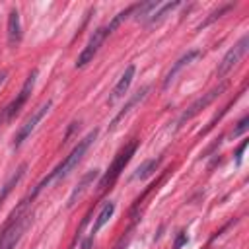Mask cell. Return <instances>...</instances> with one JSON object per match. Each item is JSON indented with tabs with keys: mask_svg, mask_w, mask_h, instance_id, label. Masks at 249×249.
Instances as JSON below:
<instances>
[{
	"mask_svg": "<svg viewBox=\"0 0 249 249\" xmlns=\"http://www.w3.org/2000/svg\"><path fill=\"white\" fill-rule=\"evenodd\" d=\"M21 39V23H19V12L12 10L8 16V43L14 47Z\"/></svg>",
	"mask_w": 249,
	"mask_h": 249,
	"instance_id": "13",
	"label": "cell"
},
{
	"mask_svg": "<svg viewBox=\"0 0 249 249\" xmlns=\"http://www.w3.org/2000/svg\"><path fill=\"white\" fill-rule=\"evenodd\" d=\"M249 146V140H243L241 144H239V148L235 150V165L239 167L241 165V160H243V152H245V148Z\"/></svg>",
	"mask_w": 249,
	"mask_h": 249,
	"instance_id": "22",
	"label": "cell"
},
{
	"mask_svg": "<svg viewBox=\"0 0 249 249\" xmlns=\"http://www.w3.org/2000/svg\"><path fill=\"white\" fill-rule=\"evenodd\" d=\"M134 72H136V66H134V64H128V66L124 68L121 80L117 82V86L113 88V91H111V95H109V103L121 99V97L126 93V89L130 88V82H132V78H134Z\"/></svg>",
	"mask_w": 249,
	"mask_h": 249,
	"instance_id": "11",
	"label": "cell"
},
{
	"mask_svg": "<svg viewBox=\"0 0 249 249\" xmlns=\"http://www.w3.org/2000/svg\"><path fill=\"white\" fill-rule=\"evenodd\" d=\"M249 128V117H243L239 123H237V126L233 128V132H231V136H241L245 130Z\"/></svg>",
	"mask_w": 249,
	"mask_h": 249,
	"instance_id": "21",
	"label": "cell"
},
{
	"mask_svg": "<svg viewBox=\"0 0 249 249\" xmlns=\"http://www.w3.org/2000/svg\"><path fill=\"white\" fill-rule=\"evenodd\" d=\"M91 241H93V235H91L89 239H86V241H84V245H82V249H89V245H91Z\"/></svg>",
	"mask_w": 249,
	"mask_h": 249,
	"instance_id": "24",
	"label": "cell"
},
{
	"mask_svg": "<svg viewBox=\"0 0 249 249\" xmlns=\"http://www.w3.org/2000/svg\"><path fill=\"white\" fill-rule=\"evenodd\" d=\"M95 136H97V128H93L86 138H82V140L76 144V148L66 156V160H64L62 163H58V165H56V167H54V169H53V171H51V173H49V175H47V177L33 189V193L29 195V198H35V196H37L45 187H49L51 183H54V181H58V179H64V177H66V175L80 163V160L84 158V154L88 152V148H89V144L95 140Z\"/></svg>",
	"mask_w": 249,
	"mask_h": 249,
	"instance_id": "1",
	"label": "cell"
},
{
	"mask_svg": "<svg viewBox=\"0 0 249 249\" xmlns=\"http://www.w3.org/2000/svg\"><path fill=\"white\" fill-rule=\"evenodd\" d=\"M134 152H136V140H132L130 144H126V146L115 156L113 163L109 165V169L105 171V175H103L101 181H99V191L109 189V187L117 181V177L121 175V171H124V167H126V163L130 161V158L134 156Z\"/></svg>",
	"mask_w": 249,
	"mask_h": 249,
	"instance_id": "3",
	"label": "cell"
},
{
	"mask_svg": "<svg viewBox=\"0 0 249 249\" xmlns=\"http://www.w3.org/2000/svg\"><path fill=\"white\" fill-rule=\"evenodd\" d=\"M160 163H161V158H154V160H146V161H142V163L136 167L132 179H148V177L160 167Z\"/></svg>",
	"mask_w": 249,
	"mask_h": 249,
	"instance_id": "17",
	"label": "cell"
},
{
	"mask_svg": "<svg viewBox=\"0 0 249 249\" xmlns=\"http://www.w3.org/2000/svg\"><path fill=\"white\" fill-rule=\"evenodd\" d=\"M134 8H136V4H134V6H128V8H124L123 12H119V14H117V16H115V18L111 19V23H109V25L105 27L107 35H109V33H113V31H115V29H117V27H119V25H121V23H123V21L126 19V18H128V16H132Z\"/></svg>",
	"mask_w": 249,
	"mask_h": 249,
	"instance_id": "19",
	"label": "cell"
},
{
	"mask_svg": "<svg viewBox=\"0 0 249 249\" xmlns=\"http://www.w3.org/2000/svg\"><path fill=\"white\" fill-rule=\"evenodd\" d=\"M51 105H53V101L51 99H47V101H43L27 119H25V123L19 126V130L16 132V138H14V148H19L23 142H25V138L35 130V126H37V123L49 113V109H51Z\"/></svg>",
	"mask_w": 249,
	"mask_h": 249,
	"instance_id": "6",
	"label": "cell"
},
{
	"mask_svg": "<svg viewBox=\"0 0 249 249\" xmlns=\"http://www.w3.org/2000/svg\"><path fill=\"white\" fill-rule=\"evenodd\" d=\"M97 175H99V169H91V171H88V173H84V177L80 179V183L72 189V193H70V196H68V202H66V206L68 208H72L82 196H84V193L89 189V185L97 179Z\"/></svg>",
	"mask_w": 249,
	"mask_h": 249,
	"instance_id": "9",
	"label": "cell"
},
{
	"mask_svg": "<svg viewBox=\"0 0 249 249\" xmlns=\"http://www.w3.org/2000/svg\"><path fill=\"white\" fill-rule=\"evenodd\" d=\"M231 8H233V4H226V6H222V8H218L216 12H212V14H210V18H208V19H204V21H202V23L198 25V29H202V27H206V25H210L212 21H216V19H218V18H220L222 14H226V12H228V10H231Z\"/></svg>",
	"mask_w": 249,
	"mask_h": 249,
	"instance_id": "20",
	"label": "cell"
},
{
	"mask_svg": "<svg viewBox=\"0 0 249 249\" xmlns=\"http://www.w3.org/2000/svg\"><path fill=\"white\" fill-rule=\"evenodd\" d=\"M6 76H8V72H0V88H2V84L6 82Z\"/></svg>",
	"mask_w": 249,
	"mask_h": 249,
	"instance_id": "25",
	"label": "cell"
},
{
	"mask_svg": "<svg viewBox=\"0 0 249 249\" xmlns=\"http://www.w3.org/2000/svg\"><path fill=\"white\" fill-rule=\"evenodd\" d=\"M198 54H200V51H196V49L187 51V53H185V54H183V56H181V58H179V60H177V62L171 66V70L167 72V76H165V80H163V89H167V88L173 84L175 76H177V74H179V72H181L185 66H189V64H191V62H193V60H195Z\"/></svg>",
	"mask_w": 249,
	"mask_h": 249,
	"instance_id": "10",
	"label": "cell"
},
{
	"mask_svg": "<svg viewBox=\"0 0 249 249\" xmlns=\"http://www.w3.org/2000/svg\"><path fill=\"white\" fill-rule=\"evenodd\" d=\"M37 74H39L37 70H31V72H29V76L25 78V82H23V86H21L19 93L16 95V99H14L10 105H6V107L2 109V113H0V123H2V121H10V119H14V117L21 111V107L27 103V99H29V95H31V91H33V88H35Z\"/></svg>",
	"mask_w": 249,
	"mask_h": 249,
	"instance_id": "4",
	"label": "cell"
},
{
	"mask_svg": "<svg viewBox=\"0 0 249 249\" xmlns=\"http://www.w3.org/2000/svg\"><path fill=\"white\" fill-rule=\"evenodd\" d=\"M160 6H161V2H158V0L142 2V4H136V8H134L132 14H134L136 21H148V19L152 18V12H156Z\"/></svg>",
	"mask_w": 249,
	"mask_h": 249,
	"instance_id": "15",
	"label": "cell"
},
{
	"mask_svg": "<svg viewBox=\"0 0 249 249\" xmlns=\"http://www.w3.org/2000/svg\"><path fill=\"white\" fill-rule=\"evenodd\" d=\"M113 212H115V202L113 200H109V202H105L103 204V208L99 210V214H97V218H95V222H93V228H91V233H97L109 220H111V216H113Z\"/></svg>",
	"mask_w": 249,
	"mask_h": 249,
	"instance_id": "16",
	"label": "cell"
},
{
	"mask_svg": "<svg viewBox=\"0 0 249 249\" xmlns=\"http://www.w3.org/2000/svg\"><path fill=\"white\" fill-rule=\"evenodd\" d=\"M25 171H27V163H21V165H19V167H18V169H16V171L10 175V179L4 183V187H2V191H0V204L6 200V196L12 193V189H14V187H16V185H18V183L23 179Z\"/></svg>",
	"mask_w": 249,
	"mask_h": 249,
	"instance_id": "14",
	"label": "cell"
},
{
	"mask_svg": "<svg viewBox=\"0 0 249 249\" xmlns=\"http://www.w3.org/2000/svg\"><path fill=\"white\" fill-rule=\"evenodd\" d=\"M226 88H228V84L224 82V84H220L218 88H214V89H210V91H206V93H202L198 99H195L191 105H189V109L187 111H183V115L179 117V124H183L185 121H189V119H193L195 115H198L204 107H208L220 93H224L226 91Z\"/></svg>",
	"mask_w": 249,
	"mask_h": 249,
	"instance_id": "7",
	"label": "cell"
},
{
	"mask_svg": "<svg viewBox=\"0 0 249 249\" xmlns=\"http://www.w3.org/2000/svg\"><path fill=\"white\" fill-rule=\"evenodd\" d=\"M148 91H150V86H144L142 89H138V91H136V93H134V95L124 103V107H123V109L113 117V121H111V124H109V128H115V126L119 124V121H121V119H124V117L132 111V107H134V105H138V103L148 95Z\"/></svg>",
	"mask_w": 249,
	"mask_h": 249,
	"instance_id": "12",
	"label": "cell"
},
{
	"mask_svg": "<svg viewBox=\"0 0 249 249\" xmlns=\"http://www.w3.org/2000/svg\"><path fill=\"white\" fill-rule=\"evenodd\" d=\"M27 206V200H21L19 208L14 210V214L10 216L8 224L4 226L2 233H0V249H14L18 245V241L21 239V235L25 233L29 222H31V216L29 214H23V208Z\"/></svg>",
	"mask_w": 249,
	"mask_h": 249,
	"instance_id": "2",
	"label": "cell"
},
{
	"mask_svg": "<svg viewBox=\"0 0 249 249\" xmlns=\"http://www.w3.org/2000/svg\"><path fill=\"white\" fill-rule=\"evenodd\" d=\"M247 49H249V35H243V37L224 54V58L220 60V64H218V68H216V76H218V78H224V76L245 56Z\"/></svg>",
	"mask_w": 249,
	"mask_h": 249,
	"instance_id": "5",
	"label": "cell"
},
{
	"mask_svg": "<svg viewBox=\"0 0 249 249\" xmlns=\"http://www.w3.org/2000/svg\"><path fill=\"white\" fill-rule=\"evenodd\" d=\"M105 37H107L105 27H97V29L93 31V35L89 37L88 45L84 47V51L80 53V56H78V60H76V68H82V66H86L88 62L93 60V56L97 54V51H99V47L103 45Z\"/></svg>",
	"mask_w": 249,
	"mask_h": 249,
	"instance_id": "8",
	"label": "cell"
},
{
	"mask_svg": "<svg viewBox=\"0 0 249 249\" xmlns=\"http://www.w3.org/2000/svg\"><path fill=\"white\" fill-rule=\"evenodd\" d=\"M177 6H179V2H167V4H161V6H160V12H154V14H152V18H150L146 23H148V25L160 23V21H161V19H163L171 10H175Z\"/></svg>",
	"mask_w": 249,
	"mask_h": 249,
	"instance_id": "18",
	"label": "cell"
},
{
	"mask_svg": "<svg viewBox=\"0 0 249 249\" xmlns=\"http://www.w3.org/2000/svg\"><path fill=\"white\" fill-rule=\"evenodd\" d=\"M183 243H187V235L185 233H181L179 237H177V241H175V245H173V249H179Z\"/></svg>",
	"mask_w": 249,
	"mask_h": 249,
	"instance_id": "23",
	"label": "cell"
}]
</instances>
